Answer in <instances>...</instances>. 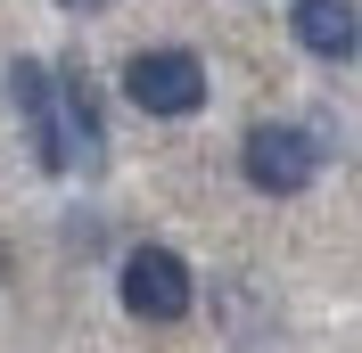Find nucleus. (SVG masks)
<instances>
[{
  "instance_id": "nucleus-2",
  "label": "nucleus",
  "mask_w": 362,
  "mask_h": 353,
  "mask_svg": "<svg viewBox=\"0 0 362 353\" xmlns=\"http://www.w3.org/2000/svg\"><path fill=\"white\" fill-rule=\"evenodd\" d=\"M321 156H329V140L305 132V124H255V132L239 140V173H247V189H264V198H296V189H313Z\"/></svg>"
},
{
  "instance_id": "nucleus-6",
  "label": "nucleus",
  "mask_w": 362,
  "mask_h": 353,
  "mask_svg": "<svg viewBox=\"0 0 362 353\" xmlns=\"http://www.w3.org/2000/svg\"><path fill=\"white\" fill-rule=\"evenodd\" d=\"M288 33L305 58H321V66H346L362 49V17L354 0H288Z\"/></svg>"
},
{
  "instance_id": "nucleus-4",
  "label": "nucleus",
  "mask_w": 362,
  "mask_h": 353,
  "mask_svg": "<svg viewBox=\"0 0 362 353\" xmlns=\"http://www.w3.org/2000/svg\"><path fill=\"white\" fill-rule=\"evenodd\" d=\"M8 99H17V124L33 140V164L49 181L74 173V148H66V124H58V90H49V66L42 58H8Z\"/></svg>"
},
{
  "instance_id": "nucleus-5",
  "label": "nucleus",
  "mask_w": 362,
  "mask_h": 353,
  "mask_svg": "<svg viewBox=\"0 0 362 353\" xmlns=\"http://www.w3.org/2000/svg\"><path fill=\"white\" fill-rule=\"evenodd\" d=\"M49 90H58V124H66V148L83 173H99L107 164V124H99V83H90L83 58H66V66L49 74Z\"/></svg>"
},
{
  "instance_id": "nucleus-7",
  "label": "nucleus",
  "mask_w": 362,
  "mask_h": 353,
  "mask_svg": "<svg viewBox=\"0 0 362 353\" xmlns=\"http://www.w3.org/2000/svg\"><path fill=\"white\" fill-rule=\"evenodd\" d=\"M58 8H107V0H58Z\"/></svg>"
},
{
  "instance_id": "nucleus-3",
  "label": "nucleus",
  "mask_w": 362,
  "mask_h": 353,
  "mask_svg": "<svg viewBox=\"0 0 362 353\" xmlns=\"http://www.w3.org/2000/svg\"><path fill=\"white\" fill-rule=\"evenodd\" d=\"M124 99L157 124H181V115L206 107V58L198 49H132L124 58Z\"/></svg>"
},
{
  "instance_id": "nucleus-1",
  "label": "nucleus",
  "mask_w": 362,
  "mask_h": 353,
  "mask_svg": "<svg viewBox=\"0 0 362 353\" xmlns=\"http://www.w3.org/2000/svg\"><path fill=\"white\" fill-rule=\"evenodd\" d=\"M115 304L132 312V321H148V329H173L198 304V280H189V263H181L173 246H132L124 271H115Z\"/></svg>"
}]
</instances>
